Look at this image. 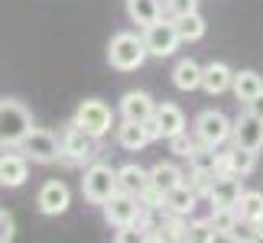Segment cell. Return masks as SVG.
Listing matches in <instances>:
<instances>
[{"label": "cell", "mask_w": 263, "mask_h": 243, "mask_svg": "<svg viewBox=\"0 0 263 243\" xmlns=\"http://www.w3.org/2000/svg\"><path fill=\"white\" fill-rule=\"evenodd\" d=\"M33 130V114L20 100H0V149H20Z\"/></svg>", "instance_id": "1"}, {"label": "cell", "mask_w": 263, "mask_h": 243, "mask_svg": "<svg viewBox=\"0 0 263 243\" xmlns=\"http://www.w3.org/2000/svg\"><path fill=\"white\" fill-rule=\"evenodd\" d=\"M146 58H149V49L143 43V36L137 33H117L107 46V62L117 72H137Z\"/></svg>", "instance_id": "2"}, {"label": "cell", "mask_w": 263, "mask_h": 243, "mask_svg": "<svg viewBox=\"0 0 263 243\" xmlns=\"http://www.w3.org/2000/svg\"><path fill=\"white\" fill-rule=\"evenodd\" d=\"M120 191L117 181V169L107 166V162H88L85 178H82V195L91 201V205H104L110 195Z\"/></svg>", "instance_id": "3"}, {"label": "cell", "mask_w": 263, "mask_h": 243, "mask_svg": "<svg viewBox=\"0 0 263 243\" xmlns=\"http://www.w3.org/2000/svg\"><path fill=\"white\" fill-rule=\"evenodd\" d=\"M101 211H104V220L110 227H137V220L143 217V201H140L137 195H130V191H117V195H110L104 205H101Z\"/></svg>", "instance_id": "4"}, {"label": "cell", "mask_w": 263, "mask_h": 243, "mask_svg": "<svg viewBox=\"0 0 263 243\" xmlns=\"http://www.w3.org/2000/svg\"><path fill=\"white\" fill-rule=\"evenodd\" d=\"M20 153L26 159L39 162V166H49V162H55L62 156V139H59L52 130H43V127H33L26 133V139L20 143Z\"/></svg>", "instance_id": "5"}, {"label": "cell", "mask_w": 263, "mask_h": 243, "mask_svg": "<svg viewBox=\"0 0 263 243\" xmlns=\"http://www.w3.org/2000/svg\"><path fill=\"white\" fill-rule=\"evenodd\" d=\"M143 43H146V49H149L153 58H169L179 49V43H182V36L176 29V19H163V16H159L156 23L143 26Z\"/></svg>", "instance_id": "6"}, {"label": "cell", "mask_w": 263, "mask_h": 243, "mask_svg": "<svg viewBox=\"0 0 263 243\" xmlns=\"http://www.w3.org/2000/svg\"><path fill=\"white\" fill-rule=\"evenodd\" d=\"M75 124L82 127V130H88L91 136H107L110 133V127H114V110H110L104 100H98V97H88V100H82L78 104V110H75Z\"/></svg>", "instance_id": "7"}, {"label": "cell", "mask_w": 263, "mask_h": 243, "mask_svg": "<svg viewBox=\"0 0 263 243\" xmlns=\"http://www.w3.org/2000/svg\"><path fill=\"white\" fill-rule=\"evenodd\" d=\"M195 139L198 143H208V146H224L228 139H231V133H234V124L221 114V110H201V114L195 117Z\"/></svg>", "instance_id": "8"}, {"label": "cell", "mask_w": 263, "mask_h": 243, "mask_svg": "<svg viewBox=\"0 0 263 243\" xmlns=\"http://www.w3.org/2000/svg\"><path fill=\"white\" fill-rule=\"evenodd\" d=\"M95 153H98V136H91L88 130H82L72 120L62 133V156L75 166H85V162H95Z\"/></svg>", "instance_id": "9"}, {"label": "cell", "mask_w": 263, "mask_h": 243, "mask_svg": "<svg viewBox=\"0 0 263 243\" xmlns=\"http://www.w3.org/2000/svg\"><path fill=\"white\" fill-rule=\"evenodd\" d=\"M36 205H39V211H43L46 217H59V214L68 211V205H72V188H68L62 178H49L46 185L39 188Z\"/></svg>", "instance_id": "10"}, {"label": "cell", "mask_w": 263, "mask_h": 243, "mask_svg": "<svg viewBox=\"0 0 263 243\" xmlns=\"http://www.w3.org/2000/svg\"><path fill=\"white\" fill-rule=\"evenodd\" d=\"M231 139H234V146H244V149L260 153L263 149V117H257L254 110H244V114L234 120V133H231Z\"/></svg>", "instance_id": "11"}, {"label": "cell", "mask_w": 263, "mask_h": 243, "mask_svg": "<svg viewBox=\"0 0 263 243\" xmlns=\"http://www.w3.org/2000/svg\"><path fill=\"white\" fill-rule=\"evenodd\" d=\"M244 195V175H215V185L208 191L211 208H237Z\"/></svg>", "instance_id": "12"}, {"label": "cell", "mask_w": 263, "mask_h": 243, "mask_svg": "<svg viewBox=\"0 0 263 243\" xmlns=\"http://www.w3.org/2000/svg\"><path fill=\"white\" fill-rule=\"evenodd\" d=\"M231 85H234V72H231L228 62H208L201 65V91L211 97L224 94V91H231Z\"/></svg>", "instance_id": "13"}, {"label": "cell", "mask_w": 263, "mask_h": 243, "mask_svg": "<svg viewBox=\"0 0 263 243\" xmlns=\"http://www.w3.org/2000/svg\"><path fill=\"white\" fill-rule=\"evenodd\" d=\"M29 178V159L20 153H0V188H20Z\"/></svg>", "instance_id": "14"}, {"label": "cell", "mask_w": 263, "mask_h": 243, "mask_svg": "<svg viewBox=\"0 0 263 243\" xmlns=\"http://www.w3.org/2000/svg\"><path fill=\"white\" fill-rule=\"evenodd\" d=\"M153 114H156V100L149 97L146 91H127V94L120 97V117L124 120H140V124H146Z\"/></svg>", "instance_id": "15"}, {"label": "cell", "mask_w": 263, "mask_h": 243, "mask_svg": "<svg viewBox=\"0 0 263 243\" xmlns=\"http://www.w3.org/2000/svg\"><path fill=\"white\" fill-rule=\"evenodd\" d=\"M153 120L159 124V133H163V139H173L176 133H185V114H182L179 104H169V100H163V104H156V114Z\"/></svg>", "instance_id": "16"}, {"label": "cell", "mask_w": 263, "mask_h": 243, "mask_svg": "<svg viewBox=\"0 0 263 243\" xmlns=\"http://www.w3.org/2000/svg\"><path fill=\"white\" fill-rule=\"evenodd\" d=\"M117 143L124 149H130V153H140V149L149 146L153 139H149L146 124H140V120H124V124L117 127Z\"/></svg>", "instance_id": "17"}, {"label": "cell", "mask_w": 263, "mask_h": 243, "mask_svg": "<svg viewBox=\"0 0 263 243\" xmlns=\"http://www.w3.org/2000/svg\"><path fill=\"white\" fill-rule=\"evenodd\" d=\"M117 181H120V191H130V195H143V188L149 185V169L137 166V162H127V166L117 169Z\"/></svg>", "instance_id": "18"}, {"label": "cell", "mask_w": 263, "mask_h": 243, "mask_svg": "<svg viewBox=\"0 0 263 243\" xmlns=\"http://www.w3.org/2000/svg\"><path fill=\"white\" fill-rule=\"evenodd\" d=\"M195 205H198V195L185 185V181L166 191V214H182V217H189L192 211H195Z\"/></svg>", "instance_id": "19"}, {"label": "cell", "mask_w": 263, "mask_h": 243, "mask_svg": "<svg viewBox=\"0 0 263 243\" xmlns=\"http://www.w3.org/2000/svg\"><path fill=\"white\" fill-rule=\"evenodd\" d=\"M173 85L179 91H195L201 88V65L195 58H179L176 68H173Z\"/></svg>", "instance_id": "20"}, {"label": "cell", "mask_w": 263, "mask_h": 243, "mask_svg": "<svg viewBox=\"0 0 263 243\" xmlns=\"http://www.w3.org/2000/svg\"><path fill=\"white\" fill-rule=\"evenodd\" d=\"M231 91H234L237 100L250 104L257 94H263V78H260L257 72H250V68H244V72H234V85H231Z\"/></svg>", "instance_id": "21"}, {"label": "cell", "mask_w": 263, "mask_h": 243, "mask_svg": "<svg viewBox=\"0 0 263 243\" xmlns=\"http://www.w3.org/2000/svg\"><path fill=\"white\" fill-rule=\"evenodd\" d=\"M127 16L137 26H149L163 16V7H159V0H127Z\"/></svg>", "instance_id": "22"}, {"label": "cell", "mask_w": 263, "mask_h": 243, "mask_svg": "<svg viewBox=\"0 0 263 243\" xmlns=\"http://www.w3.org/2000/svg\"><path fill=\"white\" fill-rule=\"evenodd\" d=\"M182 178H185V172H182L176 162H156V166L149 169V181H153L156 188H163V191L182 185Z\"/></svg>", "instance_id": "23"}, {"label": "cell", "mask_w": 263, "mask_h": 243, "mask_svg": "<svg viewBox=\"0 0 263 243\" xmlns=\"http://www.w3.org/2000/svg\"><path fill=\"white\" fill-rule=\"evenodd\" d=\"M176 29H179V36H182V43H198L201 36H205V29H208V23H205V16L198 13H185V16H179L176 19Z\"/></svg>", "instance_id": "24"}, {"label": "cell", "mask_w": 263, "mask_h": 243, "mask_svg": "<svg viewBox=\"0 0 263 243\" xmlns=\"http://www.w3.org/2000/svg\"><path fill=\"white\" fill-rule=\"evenodd\" d=\"M208 220L215 224V230H218L221 237H231L240 224H244L240 214H237V208H211V217Z\"/></svg>", "instance_id": "25"}, {"label": "cell", "mask_w": 263, "mask_h": 243, "mask_svg": "<svg viewBox=\"0 0 263 243\" xmlns=\"http://www.w3.org/2000/svg\"><path fill=\"white\" fill-rule=\"evenodd\" d=\"M237 214L244 224H254L263 217V191H244L237 201Z\"/></svg>", "instance_id": "26"}, {"label": "cell", "mask_w": 263, "mask_h": 243, "mask_svg": "<svg viewBox=\"0 0 263 243\" xmlns=\"http://www.w3.org/2000/svg\"><path fill=\"white\" fill-rule=\"evenodd\" d=\"M189 169H205V172H215L218 169V146H208V143H198L189 156Z\"/></svg>", "instance_id": "27"}, {"label": "cell", "mask_w": 263, "mask_h": 243, "mask_svg": "<svg viewBox=\"0 0 263 243\" xmlns=\"http://www.w3.org/2000/svg\"><path fill=\"white\" fill-rule=\"evenodd\" d=\"M215 175L218 172H205V169H189V175L182 178L185 185L195 191L198 198H208V191H211V185H215Z\"/></svg>", "instance_id": "28"}, {"label": "cell", "mask_w": 263, "mask_h": 243, "mask_svg": "<svg viewBox=\"0 0 263 243\" xmlns=\"http://www.w3.org/2000/svg\"><path fill=\"white\" fill-rule=\"evenodd\" d=\"M231 159H234V175H250L257 169V153L254 149H244V146H234L231 149Z\"/></svg>", "instance_id": "29"}, {"label": "cell", "mask_w": 263, "mask_h": 243, "mask_svg": "<svg viewBox=\"0 0 263 243\" xmlns=\"http://www.w3.org/2000/svg\"><path fill=\"white\" fill-rule=\"evenodd\" d=\"M189 240L192 243H215V240H221V234L215 230L211 220H189Z\"/></svg>", "instance_id": "30"}, {"label": "cell", "mask_w": 263, "mask_h": 243, "mask_svg": "<svg viewBox=\"0 0 263 243\" xmlns=\"http://www.w3.org/2000/svg\"><path fill=\"white\" fill-rule=\"evenodd\" d=\"M195 146H198V139H192L189 130H185V133H176L173 139H169V149H173V156H179V159H189Z\"/></svg>", "instance_id": "31"}, {"label": "cell", "mask_w": 263, "mask_h": 243, "mask_svg": "<svg viewBox=\"0 0 263 243\" xmlns=\"http://www.w3.org/2000/svg\"><path fill=\"white\" fill-rule=\"evenodd\" d=\"M166 10H169V16H173V19H179V16H185V13H195L198 0H169Z\"/></svg>", "instance_id": "32"}, {"label": "cell", "mask_w": 263, "mask_h": 243, "mask_svg": "<svg viewBox=\"0 0 263 243\" xmlns=\"http://www.w3.org/2000/svg\"><path fill=\"white\" fill-rule=\"evenodd\" d=\"M13 234H16V230H13V217H10L7 211H0V243H10Z\"/></svg>", "instance_id": "33"}, {"label": "cell", "mask_w": 263, "mask_h": 243, "mask_svg": "<svg viewBox=\"0 0 263 243\" xmlns=\"http://www.w3.org/2000/svg\"><path fill=\"white\" fill-rule=\"evenodd\" d=\"M218 175H234V159H231V149L228 153H218Z\"/></svg>", "instance_id": "34"}, {"label": "cell", "mask_w": 263, "mask_h": 243, "mask_svg": "<svg viewBox=\"0 0 263 243\" xmlns=\"http://www.w3.org/2000/svg\"><path fill=\"white\" fill-rule=\"evenodd\" d=\"M247 110H254L257 117H263V94H257L254 100H250V104H247Z\"/></svg>", "instance_id": "35"}, {"label": "cell", "mask_w": 263, "mask_h": 243, "mask_svg": "<svg viewBox=\"0 0 263 243\" xmlns=\"http://www.w3.org/2000/svg\"><path fill=\"white\" fill-rule=\"evenodd\" d=\"M250 230H254V240H263V217L260 220H254V224H247Z\"/></svg>", "instance_id": "36"}]
</instances>
